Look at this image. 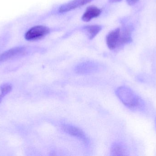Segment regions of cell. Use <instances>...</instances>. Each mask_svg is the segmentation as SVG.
Segmentation results:
<instances>
[{"instance_id": "obj_6", "label": "cell", "mask_w": 156, "mask_h": 156, "mask_svg": "<svg viewBox=\"0 0 156 156\" xmlns=\"http://www.w3.org/2000/svg\"><path fill=\"white\" fill-rule=\"evenodd\" d=\"M25 51V48L23 47H17L5 51L3 53L0 54V62L6 61L14 57L22 55L24 53Z\"/></svg>"}, {"instance_id": "obj_11", "label": "cell", "mask_w": 156, "mask_h": 156, "mask_svg": "<svg viewBox=\"0 0 156 156\" xmlns=\"http://www.w3.org/2000/svg\"><path fill=\"white\" fill-rule=\"evenodd\" d=\"M111 155L113 156H124L126 155V150L124 147L119 143H114L111 149Z\"/></svg>"}, {"instance_id": "obj_13", "label": "cell", "mask_w": 156, "mask_h": 156, "mask_svg": "<svg viewBox=\"0 0 156 156\" xmlns=\"http://www.w3.org/2000/svg\"><path fill=\"white\" fill-rule=\"evenodd\" d=\"M139 0H126V2L129 5H133L135 4Z\"/></svg>"}, {"instance_id": "obj_1", "label": "cell", "mask_w": 156, "mask_h": 156, "mask_svg": "<svg viewBox=\"0 0 156 156\" xmlns=\"http://www.w3.org/2000/svg\"><path fill=\"white\" fill-rule=\"evenodd\" d=\"M115 93L121 102L128 108H135L140 104V99L129 88L125 86L119 87L115 91Z\"/></svg>"}, {"instance_id": "obj_15", "label": "cell", "mask_w": 156, "mask_h": 156, "mask_svg": "<svg viewBox=\"0 0 156 156\" xmlns=\"http://www.w3.org/2000/svg\"><path fill=\"white\" fill-rule=\"evenodd\" d=\"M3 98V97H2V96H1V95H0V102H1V100H2V98Z\"/></svg>"}, {"instance_id": "obj_14", "label": "cell", "mask_w": 156, "mask_h": 156, "mask_svg": "<svg viewBox=\"0 0 156 156\" xmlns=\"http://www.w3.org/2000/svg\"><path fill=\"white\" fill-rule=\"evenodd\" d=\"M122 0H109V2L114 3L119 2H121Z\"/></svg>"}, {"instance_id": "obj_8", "label": "cell", "mask_w": 156, "mask_h": 156, "mask_svg": "<svg viewBox=\"0 0 156 156\" xmlns=\"http://www.w3.org/2000/svg\"><path fill=\"white\" fill-rule=\"evenodd\" d=\"M101 10L94 5H90L86 8L85 12L82 16V19L84 22H89L93 18L100 15Z\"/></svg>"}, {"instance_id": "obj_7", "label": "cell", "mask_w": 156, "mask_h": 156, "mask_svg": "<svg viewBox=\"0 0 156 156\" xmlns=\"http://www.w3.org/2000/svg\"><path fill=\"white\" fill-rule=\"evenodd\" d=\"M98 69V66L96 64L93 62H87L78 65L75 71L78 74L83 75L96 72Z\"/></svg>"}, {"instance_id": "obj_3", "label": "cell", "mask_w": 156, "mask_h": 156, "mask_svg": "<svg viewBox=\"0 0 156 156\" xmlns=\"http://www.w3.org/2000/svg\"><path fill=\"white\" fill-rule=\"evenodd\" d=\"M62 129L67 134L76 137L82 141L85 144L89 143V138L87 136L81 129H79L78 127L70 125L65 124L62 125Z\"/></svg>"}, {"instance_id": "obj_12", "label": "cell", "mask_w": 156, "mask_h": 156, "mask_svg": "<svg viewBox=\"0 0 156 156\" xmlns=\"http://www.w3.org/2000/svg\"><path fill=\"white\" fill-rule=\"evenodd\" d=\"M12 87L11 85L9 84H3L2 86H1V96L3 97H4L5 95L9 93L12 90Z\"/></svg>"}, {"instance_id": "obj_9", "label": "cell", "mask_w": 156, "mask_h": 156, "mask_svg": "<svg viewBox=\"0 0 156 156\" xmlns=\"http://www.w3.org/2000/svg\"><path fill=\"white\" fill-rule=\"evenodd\" d=\"M132 28L131 27H125L122 31L120 30V39H119L118 47L124 44L129 43L132 41L131 34Z\"/></svg>"}, {"instance_id": "obj_10", "label": "cell", "mask_w": 156, "mask_h": 156, "mask_svg": "<svg viewBox=\"0 0 156 156\" xmlns=\"http://www.w3.org/2000/svg\"><path fill=\"white\" fill-rule=\"evenodd\" d=\"M101 29V26L98 25L87 26L84 27V30L87 33V35L90 39L94 38Z\"/></svg>"}, {"instance_id": "obj_4", "label": "cell", "mask_w": 156, "mask_h": 156, "mask_svg": "<svg viewBox=\"0 0 156 156\" xmlns=\"http://www.w3.org/2000/svg\"><path fill=\"white\" fill-rule=\"evenodd\" d=\"M92 1L93 0H73L61 5L58 9V12L60 13H66L83 6Z\"/></svg>"}, {"instance_id": "obj_5", "label": "cell", "mask_w": 156, "mask_h": 156, "mask_svg": "<svg viewBox=\"0 0 156 156\" xmlns=\"http://www.w3.org/2000/svg\"><path fill=\"white\" fill-rule=\"evenodd\" d=\"M120 29L116 28L110 32L106 36V41L107 46L111 50L118 47L120 39Z\"/></svg>"}, {"instance_id": "obj_2", "label": "cell", "mask_w": 156, "mask_h": 156, "mask_svg": "<svg viewBox=\"0 0 156 156\" xmlns=\"http://www.w3.org/2000/svg\"><path fill=\"white\" fill-rule=\"evenodd\" d=\"M49 33V28L47 27L36 26L31 27L26 32L25 38L28 41H35L44 37Z\"/></svg>"}]
</instances>
